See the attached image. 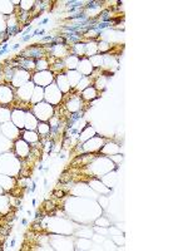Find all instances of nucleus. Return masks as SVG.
Instances as JSON below:
<instances>
[{"mask_svg":"<svg viewBox=\"0 0 188 251\" xmlns=\"http://www.w3.org/2000/svg\"><path fill=\"white\" fill-rule=\"evenodd\" d=\"M52 113H53V109L49 104H45V103H42V104H38L35 107V114L36 117H39L40 119L45 121L48 119L49 117H52Z\"/></svg>","mask_w":188,"mask_h":251,"instance_id":"obj_1","label":"nucleus"},{"mask_svg":"<svg viewBox=\"0 0 188 251\" xmlns=\"http://www.w3.org/2000/svg\"><path fill=\"white\" fill-rule=\"evenodd\" d=\"M11 99V92L5 87L0 88V101L1 102H8Z\"/></svg>","mask_w":188,"mask_h":251,"instance_id":"obj_4","label":"nucleus"},{"mask_svg":"<svg viewBox=\"0 0 188 251\" xmlns=\"http://www.w3.org/2000/svg\"><path fill=\"white\" fill-rule=\"evenodd\" d=\"M58 82H59V84L62 83V89H63V91H67V89H68V84H67V81H65V78L63 77V75H60V77L58 78Z\"/></svg>","mask_w":188,"mask_h":251,"instance_id":"obj_8","label":"nucleus"},{"mask_svg":"<svg viewBox=\"0 0 188 251\" xmlns=\"http://www.w3.org/2000/svg\"><path fill=\"white\" fill-rule=\"evenodd\" d=\"M38 127H39V132H42V133H48L49 132V126L44 125V123L38 125Z\"/></svg>","mask_w":188,"mask_h":251,"instance_id":"obj_10","label":"nucleus"},{"mask_svg":"<svg viewBox=\"0 0 188 251\" xmlns=\"http://www.w3.org/2000/svg\"><path fill=\"white\" fill-rule=\"evenodd\" d=\"M17 151H18V153L20 154L21 157H24V156L26 154V152L29 151V147L26 146V143H25V142L18 141V142H17Z\"/></svg>","mask_w":188,"mask_h":251,"instance_id":"obj_3","label":"nucleus"},{"mask_svg":"<svg viewBox=\"0 0 188 251\" xmlns=\"http://www.w3.org/2000/svg\"><path fill=\"white\" fill-rule=\"evenodd\" d=\"M25 126H26L29 129L35 128L36 121H35V118H34L33 116H31V114H26V117H25Z\"/></svg>","mask_w":188,"mask_h":251,"instance_id":"obj_5","label":"nucleus"},{"mask_svg":"<svg viewBox=\"0 0 188 251\" xmlns=\"http://www.w3.org/2000/svg\"><path fill=\"white\" fill-rule=\"evenodd\" d=\"M94 134V129H92V128H88L87 129V132H84L83 134V137H81V139H87V138H89V137H92V136Z\"/></svg>","mask_w":188,"mask_h":251,"instance_id":"obj_9","label":"nucleus"},{"mask_svg":"<svg viewBox=\"0 0 188 251\" xmlns=\"http://www.w3.org/2000/svg\"><path fill=\"white\" fill-rule=\"evenodd\" d=\"M24 138L28 139V141H30V142H35L36 139H38L35 133H34V132H30V131H28V132L24 133Z\"/></svg>","mask_w":188,"mask_h":251,"instance_id":"obj_7","label":"nucleus"},{"mask_svg":"<svg viewBox=\"0 0 188 251\" xmlns=\"http://www.w3.org/2000/svg\"><path fill=\"white\" fill-rule=\"evenodd\" d=\"M38 68L39 69H45L46 68V63L44 62V60H42V62L39 60V62H38Z\"/></svg>","mask_w":188,"mask_h":251,"instance_id":"obj_13","label":"nucleus"},{"mask_svg":"<svg viewBox=\"0 0 188 251\" xmlns=\"http://www.w3.org/2000/svg\"><path fill=\"white\" fill-rule=\"evenodd\" d=\"M39 94L42 96L43 93H42V89H40V88L38 87V88H36V91H35V97L33 98V101H39V99H42V97H39Z\"/></svg>","mask_w":188,"mask_h":251,"instance_id":"obj_12","label":"nucleus"},{"mask_svg":"<svg viewBox=\"0 0 188 251\" xmlns=\"http://www.w3.org/2000/svg\"><path fill=\"white\" fill-rule=\"evenodd\" d=\"M67 64H69L68 67H70V64H74V67H77V65H78V59L75 58V57H71V58L68 59Z\"/></svg>","mask_w":188,"mask_h":251,"instance_id":"obj_11","label":"nucleus"},{"mask_svg":"<svg viewBox=\"0 0 188 251\" xmlns=\"http://www.w3.org/2000/svg\"><path fill=\"white\" fill-rule=\"evenodd\" d=\"M83 96L85 99H93V98L95 97V89H94V88H88L87 91H84Z\"/></svg>","mask_w":188,"mask_h":251,"instance_id":"obj_6","label":"nucleus"},{"mask_svg":"<svg viewBox=\"0 0 188 251\" xmlns=\"http://www.w3.org/2000/svg\"><path fill=\"white\" fill-rule=\"evenodd\" d=\"M52 73H48V72H43V73H39V74L35 75V81L36 83L39 84H46L49 82H52Z\"/></svg>","mask_w":188,"mask_h":251,"instance_id":"obj_2","label":"nucleus"}]
</instances>
